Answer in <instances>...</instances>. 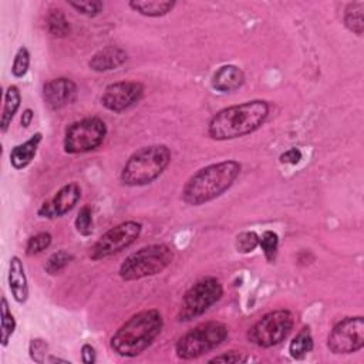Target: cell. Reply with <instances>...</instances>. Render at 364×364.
<instances>
[{
	"instance_id": "obj_36",
	"label": "cell",
	"mask_w": 364,
	"mask_h": 364,
	"mask_svg": "<svg viewBox=\"0 0 364 364\" xmlns=\"http://www.w3.org/2000/svg\"><path fill=\"white\" fill-rule=\"evenodd\" d=\"M34 118V112L31 108H26L21 114V118H20V124L23 128H28L31 125V121Z\"/></svg>"
},
{
	"instance_id": "obj_8",
	"label": "cell",
	"mask_w": 364,
	"mask_h": 364,
	"mask_svg": "<svg viewBox=\"0 0 364 364\" xmlns=\"http://www.w3.org/2000/svg\"><path fill=\"white\" fill-rule=\"evenodd\" d=\"M107 124L98 117H87L71 122L64 132L65 154H85L101 146L107 136Z\"/></svg>"
},
{
	"instance_id": "obj_24",
	"label": "cell",
	"mask_w": 364,
	"mask_h": 364,
	"mask_svg": "<svg viewBox=\"0 0 364 364\" xmlns=\"http://www.w3.org/2000/svg\"><path fill=\"white\" fill-rule=\"evenodd\" d=\"M0 309H1V346L7 347L14 330H16V318L9 307L7 299L3 296L0 301Z\"/></svg>"
},
{
	"instance_id": "obj_33",
	"label": "cell",
	"mask_w": 364,
	"mask_h": 364,
	"mask_svg": "<svg viewBox=\"0 0 364 364\" xmlns=\"http://www.w3.org/2000/svg\"><path fill=\"white\" fill-rule=\"evenodd\" d=\"M247 360H249V357L245 353L237 351V350H229V351H225L219 355H215L213 358L209 360V363H232V364H236V363H245Z\"/></svg>"
},
{
	"instance_id": "obj_7",
	"label": "cell",
	"mask_w": 364,
	"mask_h": 364,
	"mask_svg": "<svg viewBox=\"0 0 364 364\" xmlns=\"http://www.w3.org/2000/svg\"><path fill=\"white\" fill-rule=\"evenodd\" d=\"M294 317L290 310L279 309L262 316L247 331V340L262 348H270L284 341L291 333Z\"/></svg>"
},
{
	"instance_id": "obj_30",
	"label": "cell",
	"mask_w": 364,
	"mask_h": 364,
	"mask_svg": "<svg viewBox=\"0 0 364 364\" xmlns=\"http://www.w3.org/2000/svg\"><path fill=\"white\" fill-rule=\"evenodd\" d=\"M74 228L81 236H90L92 233V212L88 205H84L74 220Z\"/></svg>"
},
{
	"instance_id": "obj_15",
	"label": "cell",
	"mask_w": 364,
	"mask_h": 364,
	"mask_svg": "<svg viewBox=\"0 0 364 364\" xmlns=\"http://www.w3.org/2000/svg\"><path fill=\"white\" fill-rule=\"evenodd\" d=\"M128 60L127 51L119 46H107L97 53L88 61V67L95 73H107L119 68Z\"/></svg>"
},
{
	"instance_id": "obj_34",
	"label": "cell",
	"mask_w": 364,
	"mask_h": 364,
	"mask_svg": "<svg viewBox=\"0 0 364 364\" xmlns=\"http://www.w3.org/2000/svg\"><path fill=\"white\" fill-rule=\"evenodd\" d=\"M301 158H303V154L299 148H290L279 156V161L287 165H297L301 161Z\"/></svg>"
},
{
	"instance_id": "obj_27",
	"label": "cell",
	"mask_w": 364,
	"mask_h": 364,
	"mask_svg": "<svg viewBox=\"0 0 364 364\" xmlns=\"http://www.w3.org/2000/svg\"><path fill=\"white\" fill-rule=\"evenodd\" d=\"M53 242V236L48 232H38L33 236L28 237L27 243H26V255L27 256H34L38 255L41 252H44L46 249L50 247Z\"/></svg>"
},
{
	"instance_id": "obj_3",
	"label": "cell",
	"mask_w": 364,
	"mask_h": 364,
	"mask_svg": "<svg viewBox=\"0 0 364 364\" xmlns=\"http://www.w3.org/2000/svg\"><path fill=\"white\" fill-rule=\"evenodd\" d=\"M164 318L159 310L148 309L132 314L109 338V346L119 357H136L161 334Z\"/></svg>"
},
{
	"instance_id": "obj_4",
	"label": "cell",
	"mask_w": 364,
	"mask_h": 364,
	"mask_svg": "<svg viewBox=\"0 0 364 364\" xmlns=\"http://www.w3.org/2000/svg\"><path fill=\"white\" fill-rule=\"evenodd\" d=\"M171 149L162 144L142 146L135 151L121 171V182L127 186H144L162 175L171 162Z\"/></svg>"
},
{
	"instance_id": "obj_17",
	"label": "cell",
	"mask_w": 364,
	"mask_h": 364,
	"mask_svg": "<svg viewBox=\"0 0 364 364\" xmlns=\"http://www.w3.org/2000/svg\"><path fill=\"white\" fill-rule=\"evenodd\" d=\"M9 289L17 303H26L28 299V282L23 262L18 256H13L9 264Z\"/></svg>"
},
{
	"instance_id": "obj_22",
	"label": "cell",
	"mask_w": 364,
	"mask_h": 364,
	"mask_svg": "<svg viewBox=\"0 0 364 364\" xmlns=\"http://www.w3.org/2000/svg\"><path fill=\"white\" fill-rule=\"evenodd\" d=\"M46 28L55 38H63L70 34V23L60 9H50L46 16Z\"/></svg>"
},
{
	"instance_id": "obj_11",
	"label": "cell",
	"mask_w": 364,
	"mask_h": 364,
	"mask_svg": "<svg viewBox=\"0 0 364 364\" xmlns=\"http://www.w3.org/2000/svg\"><path fill=\"white\" fill-rule=\"evenodd\" d=\"M327 347L333 354H353L364 347V317H344L331 328Z\"/></svg>"
},
{
	"instance_id": "obj_28",
	"label": "cell",
	"mask_w": 364,
	"mask_h": 364,
	"mask_svg": "<svg viewBox=\"0 0 364 364\" xmlns=\"http://www.w3.org/2000/svg\"><path fill=\"white\" fill-rule=\"evenodd\" d=\"M67 4L70 7H73L77 13L87 16V17H95L104 9L102 1H100V0H77V1L67 0Z\"/></svg>"
},
{
	"instance_id": "obj_20",
	"label": "cell",
	"mask_w": 364,
	"mask_h": 364,
	"mask_svg": "<svg viewBox=\"0 0 364 364\" xmlns=\"http://www.w3.org/2000/svg\"><path fill=\"white\" fill-rule=\"evenodd\" d=\"M173 0H132L128 6L145 17H162L175 7Z\"/></svg>"
},
{
	"instance_id": "obj_23",
	"label": "cell",
	"mask_w": 364,
	"mask_h": 364,
	"mask_svg": "<svg viewBox=\"0 0 364 364\" xmlns=\"http://www.w3.org/2000/svg\"><path fill=\"white\" fill-rule=\"evenodd\" d=\"M313 350V337L310 333V327H303L290 341L289 353L293 358L300 360L304 358Z\"/></svg>"
},
{
	"instance_id": "obj_37",
	"label": "cell",
	"mask_w": 364,
	"mask_h": 364,
	"mask_svg": "<svg viewBox=\"0 0 364 364\" xmlns=\"http://www.w3.org/2000/svg\"><path fill=\"white\" fill-rule=\"evenodd\" d=\"M47 361H48V363H68V364H70V361H68V360H63V358L53 357V355H50V357L47 358Z\"/></svg>"
},
{
	"instance_id": "obj_31",
	"label": "cell",
	"mask_w": 364,
	"mask_h": 364,
	"mask_svg": "<svg viewBox=\"0 0 364 364\" xmlns=\"http://www.w3.org/2000/svg\"><path fill=\"white\" fill-rule=\"evenodd\" d=\"M236 250L239 253H250L259 246V235L255 230H245L236 236Z\"/></svg>"
},
{
	"instance_id": "obj_25",
	"label": "cell",
	"mask_w": 364,
	"mask_h": 364,
	"mask_svg": "<svg viewBox=\"0 0 364 364\" xmlns=\"http://www.w3.org/2000/svg\"><path fill=\"white\" fill-rule=\"evenodd\" d=\"M73 260H74L73 253H70L65 249H60L48 256L46 264H44V270L48 274H57V273L63 272Z\"/></svg>"
},
{
	"instance_id": "obj_12",
	"label": "cell",
	"mask_w": 364,
	"mask_h": 364,
	"mask_svg": "<svg viewBox=\"0 0 364 364\" xmlns=\"http://www.w3.org/2000/svg\"><path fill=\"white\" fill-rule=\"evenodd\" d=\"M144 84L139 81H117L104 88L101 95V104L111 112H122L135 104L144 95Z\"/></svg>"
},
{
	"instance_id": "obj_2",
	"label": "cell",
	"mask_w": 364,
	"mask_h": 364,
	"mask_svg": "<svg viewBox=\"0 0 364 364\" xmlns=\"http://www.w3.org/2000/svg\"><path fill=\"white\" fill-rule=\"evenodd\" d=\"M242 165L226 159L198 169L182 188V200L191 206L208 203L225 193L240 175Z\"/></svg>"
},
{
	"instance_id": "obj_1",
	"label": "cell",
	"mask_w": 364,
	"mask_h": 364,
	"mask_svg": "<svg viewBox=\"0 0 364 364\" xmlns=\"http://www.w3.org/2000/svg\"><path fill=\"white\" fill-rule=\"evenodd\" d=\"M270 105L264 100H252L219 109L208 122V136L215 141L242 138L259 129L269 117Z\"/></svg>"
},
{
	"instance_id": "obj_32",
	"label": "cell",
	"mask_w": 364,
	"mask_h": 364,
	"mask_svg": "<svg viewBox=\"0 0 364 364\" xmlns=\"http://www.w3.org/2000/svg\"><path fill=\"white\" fill-rule=\"evenodd\" d=\"M47 351H48V344L46 340L43 338H31L30 344H28V354L30 358L34 363L43 364L47 361Z\"/></svg>"
},
{
	"instance_id": "obj_18",
	"label": "cell",
	"mask_w": 364,
	"mask_h": 364,
	"mask_svg": "<svg viewBox=\"0 0 364 364\" xmlns=\"http://www.w3.org/2000/svg\"><path fill=\"white\" fill-rule=\"evenodd\" d=\"M41 141H43V134L36 132L27 141L13 146L11 151H10V164H11V166L17 171L27 168L31 164V161L34 159Z\"/></svg>"
},
{
	"instance_id": "obj_21",
	"label": "cell",
	"mask_w": 364,
	"mask_h": 364,
	"mask_svg": "<svg viewBox=\"0 0 364 364\" xmlns=\"http://www.w3.org/2000/svg\"><path fill=\"white\" fill-rule=\"evenodd\" d=\"M343 21L351 33L361 36L364 31V1L348 3L343 13Z\"/></svg>"
},
{
	"instance_id": "obj_13",
	"label": "cell",
	"mask_w": 364,
	"mask_h": 364,
	"mask_svg": "<svg viewBox=\"0 0 364 364\" xmlns=\"http://www.w3.org/2000/svg\"><path fill=\"white\" fill-rule=\"evenodd\" d=\"M80 198H81L80 185L75 182H70L61 186L50 200L43 202L37 213L38 216L47 218V219L64 216L77 205Z\"/></svg>"
},
{
	"instance_id": "obj_6",
	"label": "cell",
	"mask_w": 364,
	"mask_h": 364,
	"mask_svg": "<svg viewBox=\"0 0 364 364\" xmlns=\"http://www.w3.org/2000/svg\"><path fill=\"white\" fill-rule=\"evenodd\" d=\"M229 330L225 323L205 321L183 336H181L175 344V353L181 360H193L215 350L228 338Z\"/></svg>"
},
{
	"instance_id": "obj_16",
	"label": "cell",
	"mask_w": 364,
	"mask_h": 364,
	"mask_svg": "<svg viewBox=\"0 0 364 364\" xmlns=\"http://www.w3.org/2000/svg\"><path fill=\"white\" fill-rule=\"evenodd\" d=\"M245 82V73L233 64L219 67L212 77V87L219 92H232L240 88Z\"/></svg>"
},
{
	"instance_id": "obj_35",
	"label": "cell",
	"mask_w": 364,
	"mask_h": 364,
	"mask_svg": "<svg viewBox=\"0 0 364 364\" xmlns=\"http://www.w3.org/2000/svg\"><path fill=\"white\" fill-rule=\"evenodd\" d=\"M81 360L84 364H94L97 360V353L95 348L91 344H84L81 347Z\"/></svg>"
},
{
	"instance_id": "obj_29",
	"label": "cell",
	"mask_w": 364,
	"mask_h": 364,
	"mask_svg": "<svg viewBox=\"0 0 364 364\" xmlns=\"http://www.w3.org/2000/svg\"><path fill=\"white\" fill-rule=\"evenodd\" d=\"M28 67H30V51L27 50V47L21 46V47H18V50L14 55V60L11 64V74L16 78H21L27 74Z\"/></svg>"
},
{
	"instance_id": "obj_9",
	"label": "cell",
	"mask_w": 364,
	"mask_h": 364,
	"mask_svg": "<svg viewBox=\"0 0 364 364\" xmlns=\"http://www.w3.org/2000/svg\"><path fill=\"white\" fill-rule=\"evenodd\" d=\"M223 296V286L216 277H205L192 284L183 294L179 321H189L202 316Z\"/></svg>"
},
{
	"instance_id": "obj_26",
	"label": "cell",
	"mask_w": 364,
	"mask_h": 364,
	"mask_svg": "<svg viewBox=\"0 0 364 364\" xmlns=\"http://www.w3.org/2000/svg\"><path fill=\"white\" fill-rule=\"evenodd\" d=\"M259 246L263 250V255L269 263H273L279 250V236L273 230H264L262 236H259Z\"/></svg>"
},
{
	"instance_id": "obj_10",
	"label": "cell",
	"mask_w": 364,
	"mask_h": 364,
	"mask_svg": "<svg viewBox=\"0 0 364 364\" xmlns=\"http://www.w3.org/2000/svg\"><path fill=\"white\" fill-rule=\"evenodd\" d=\"M141 232L142 223L136 220L121 222L100 236V239L91 246L88 256L95 262L111 257L129 247L139 237Z\"/></svg>"
},
{
	"instance_id": "obj_19",
	"label": "cell",
	"mask_w": 364,
	"mask_h": 364,
	"mask_svg": "<svg viewBox=\"0 0 364 364\" xmlns=\"http://www.w3.org/2000/svg\"><path fill=\"white\" fill-rule=\"evenodd\" d=\"M21 104V94L17 85H9L4 91V102L1 109V118H0V131L3 134L7 132V129L11 125V121L14 115L17 114Z\"/></svg>"
},
{
	"instance_id": "obj_14",
	"label": "cell",
	"mask_w": 364,
	"mask_h": 364,
	"mask_svg": "<svg viewBox=\"0 0 364 364\" xmlns=\"http://www.w3.org/2000/svg\"><path fill=\"white\" fill-rule=\"evenodd\" d=\"M78 88L77 84L67 77H58L48 80L43 85V98L46 105L53 109H61L77 100Z\"/></svg>"
},
{
	"instance_id": "obj_5",
	"label": "cell",
	"mask_w": 364,
	"mask_h": 364,
	"mask_svg": "<svg viewBox=\"0 0 364 364\" xmlns=\"http://www.w3.org/2000/svg\"><path fill=\"white\" fill-rule=\"evenodd\" d=\"M173 260V249L165 243H154L125 257L118 274L125 282H135L164 272Z\"/></svg>"
}]
</instances>
